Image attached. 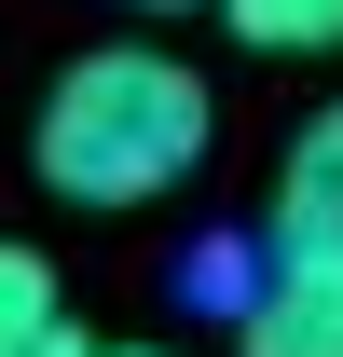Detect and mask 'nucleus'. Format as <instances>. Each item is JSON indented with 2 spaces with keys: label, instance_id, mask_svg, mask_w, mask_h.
Segmentation results:
<instances>
[{
  "label": "nucleus",
  "instance_id": "obj_8",
  "mask_svg": "<svg viewBox=\"0 0 343 357\" xmlns=\"http://www.w3.org/2000/svg\"><path fill=\"white\" fill-rule=\"evenodd\" d=\"M110 357H165V344H110Z\"/></svg>",
  "mask_w": 343,
  "mask_h": 357
},
{
  "label": "nucleus",
  "instance_id": "obj_3",
  "mask_svg": "<svg viewBox=\"0 0 343 357\" xmlns=\"http://www.w3.org/2000/svg\"><path fill=\"white\" fill-rule=\"evenodd\" d=\"M275 248H343V96L330 110H302L289 165H275V206H261Z\"/></svg>",
  "mask_w": 343,
  "mask_h": 357
},
{
  "label": "nucleus",
  "instance_id": "obj_2",
  "mask_svg": "<svg viewBox=\"0 0 343 357\" xmlns=\"http://www.w3.org/2000/svg\"><path fill=\"white\" fill-rule=\"evenodd\" d=\"M234 357H343V248H275L261 234V289L234 316Z\"/></svg>",
  "mask_w": 343,
  "mask_h": 357
},
{
  "label": "nucleus",
  "instance_id": "obj_7",
  "mask_svg": "<svg viewBox=\"0 0 343 357\" xmlns=\"http://www.w3.org/2000/svg\"><path fill=\"white\" fill-rule=\"evenodd\" d=\"M137 14H192V0H137Z\"/></svg>",
  "mask_w": 343,
  "mask_h": 357
},
{
  "label": "nucleus",
  "instance_id": "obj_5",
  "mask_svg": "<svg viewBox=\"0 0 343 357\" xmlns=\"http://www.w3.org/2000/svg\"><path fill=\"white\" fill-rule=\"evenodd\" d=\"M69 316H55V261L42 248H0V357H42Z\"/></svg>",
  "mask_w": 343,
  "mask_h": 357
},
{
  "label": "nucleus",
  "instance_id": "obj_4",
  "mask_svg": "<svg viewBox=\"0 0 343 357\" xmlns=\"http://www.w3.org/2000/svg\"><path fill=\"white\" fill-rule=\"evenodd\" d=\"M247 55H343V0H220Z\"/></svg>",
  "mask_w": 343,
  "mask_h": 357
},
{
  "label": "nucleus",
  "instance_id": "obj_1",
  "mask_svg": "<svg viewBox=\"0 0 343 357\" xmlns=\"http://www.w3.org/2000/svg\"><path fill=\"white\" fill-rule=\"evenodd\" d=\"M206 137H220L206 69H178L165 42H96V55L55 69L42 124H28V165H42V192L124 220V206H165L178 178L206 165Z\"/></svg>",
  "mask_w": 343,
  "mask_h": 357
},
{
  "label": "nucleus",
  "instance_id": "obj_6",
  "mask_svg": "<svg viewBox=\"0 0 343 357\" xmlns=\"http://www.w3.org/2000/svg\"><path fill=\"white\" fill-rule=\"evenodd\" d=\"M42 357H110V344H83V330H55V344H42Z\"/></svg>",
  "mask_w": 343,
  "mask_h": 357
}]
</instances>
